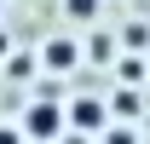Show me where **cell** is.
<instances>
[{
	"instance_id": "6da1fadb",
	"label": "cell",
	"mask_w": 150,
	"mask_h": 144,
	"mask_svg": "<svg viewBox=\"0 0 150 144\" xmlns=\"http://www.w3.org/2000/svg\"><path fill=\"white\" fill-rule=\"evenodd\" d=\"M18 133H23V144H29V138H35V144H58V138H64V104H58V98H35V104L23 109Z\"/></svg>"
},
{
	"instance_id": "7a4b0ae2",
	"label": "cell",
	"mask_w": 150,
	"mask_h": 144,
	"mask_svg": "<svg viewBox=\"0 0 150 144\" xmlns=\"http://www.w3.org/2000/svg\"><path fill=\"white\" fill-rule=\"evenodd\" d=\"M104 127H110V104L104 98L81 92V98L64 104V133H104Z\"/></svg>"
},
{
	"instance_id": "3957f363",
	"label": "cell",
	"mask_w": 150,
	"mask_h": 144,
	"mask_svg": "<svg viewBox=\"0 0 150 144\" xmlns=\"http://www.w3.org/2000/svg\"><path fill=\"white\" fill-rule=\"evenodd\" d=\"M40 64H46V69H52V75H69V69H81V46H75V40L69 35H64V40H46V46H40Z\"/></svg>"
},
{
	"instance_id": "277c9868",
	"label": "cell",
	"mask_w": 150,
	"mask_h": 144,
	"mask_svg": "<svg viewBox=\"0 0 150 144\" xmlns=\"http://www.w3.org/2000/svg\"><path fill=\"white\" fill-rule=\"evenodd\" d=\"M81 58H87V64H115V35H110V29H98V35H87Z\"/></svg>"
},
{
	"instance_id": "5b68a950",
	"label": "cell",
	"mask_w": 150,
	"mask_h": 144,
	"mask_svg": "<svg viewBox=\"0 0 150 144\" xmlns=\"http://www.w3.org/2000/svg\"><path fill=\"white\" fill-rule=\"evenodd\" d=\"M58 12L69 23H98L104 18V0H58Z\"/></svg>"
},
{
	"instance_id": "8992f818",
	"label": "cell",
	"mask_w": 150,
	"mask_h": 144,
	"mask_svg": "<svg viewBox=\"0 0 150 144\" xmlns=\"http://www.w3.org/2000/svg\"><path fill=\"white\" fill-rule=\"evenodd\" d=\"M110 104H115V115H139V92H133V87H127V92H115Z\"/></svg>"
},
{
	"instance_id": "52a82bcc",
	"label": "cell",
	"mask_w": 150,
	"mask_h": 144,
	"mask_svg": "<svg viewBox=\"0 0 150 144\" xmlns=\"http://www.w3.org/2000/svg\"><path fill=\"white\" fill-rule=\"evenodd\" d=\"M127 46H150V23H127Z\"/></svg>"
},
{
	"instance_id": "ba28073f",
	"label": "cell",
	"mask_w": 150,
	"mask_h": 144,
	"mask_svg": "<svg viewBox=\"0 0 150 144\" xmlns=\"http://www.w3.org/2000/svg\"><path fill=\"white\" fill-rule=\"evenodd\" d=\"M104 144H139V138H133V127H104Z\"/></svg>"
},
{
	"instance_id": "9c48e42d",
	"label": "cell",
	"mask_w": 150,
	"mask_h": 144,
	"mask_svg": "<svg viewBox=\"0 0 150 144\" xmlns=\"http://www.w3.org/2000/svg\"><path fill=\"white\" fill-rule=\"evenodd\" d=\"M29 69H35V58H6V75H18V81H23Z\"/></svg>"
},
{
	"instance_id": "30bf717a",
	"label": "cell",
	"mask_w": 150,
	"mask_h": 144,
	"mask_svg": "<svg viewBox=\"0 0 150 144\" xmlns=\"http://www.w3.org/2000/svg\"><path fill=\"white\" fill-rule=\"evenodd\" d=\"M0 144H23V133H18L12 121H0Z\"/></svg>"
},
{
	"instance_id": "8fae6325",
	"label": "cell",
	"mask_w": 150,
	"mask_h": 144,
	"mask_svg": "<svg viewBox=\"0 0 150 144\" xmlns=\"http://www.w3.org/2000/svg\"><path fill=\"white\" fill-rule=\"evenodd\" d=\"M6 52H12V40H6V35H0V58H6Z\"/></svg>"
},
{
	"instance_id": "7c38bea8",
	"label": "cell",
	"mask_w": 150,
	"mask_h": 144,
	"mask_svg": "<svg viewBox=\"0 0 150 144\" xmlns=\"http://www.w3.org/2000/svg\"><path fill=\"white\" fill-rule=\"evenodd\" d=\"M139 144H150V127H144V138H139Z\"/></svg>"
},
{
	"instance_id": "4fadbf2b",
	"label": "cell",
	"mask_w": 150,
	"mask_h": 144,
	"mask_svg": "<svg viewBox=\"0 0 150 144\" xmlns=\"http://www.w3.org/2000/svg\"><path fill=\"white\" fill-rule=\"evenodd\" d=\"M144 81H150V58H144Z\"/></svg>"
},
{
	"instance_id": "5bb4252c",
	"label": "cell",
	"mask_w": 150,
	"mask_h": 144,
	"mask_svg": "<svg viewBox=\"0 0 150 144\" xmlns=\"http://www.w3.org/2000/svg\"><path fill=\"white\" fill-rule=\"evenodd\" d=\"M0 12H6V0H0Z\"/></svg>"
}]
</instances>
